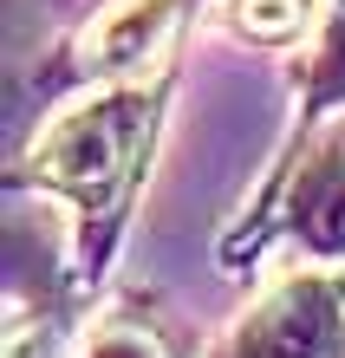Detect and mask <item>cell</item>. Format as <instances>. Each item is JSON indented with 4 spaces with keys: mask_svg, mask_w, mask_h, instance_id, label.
I'll list each match as a JSON object with an SVG mask.
<instances>
[{
    "mask_svg": "<svg viewBox=\"0 0 345 358\" xmlns=\"http://www.w3.org/2000/svg\"><path fill=\"white\" fill-rule=\"evenodd\" d=\"M163 85L169 78H157V72L98 78L92 98L46 117V131L33 137L27 163H20V182H39L85 222V255H98L111 241V222L137 196V176H143L157 124H163Z\"/></svg>",
    "mask_w": 345,
    "mask_h": 358,
    "instance_id": "cell-1",
    "label": "cell"
},
{
    "mask_svg": "<svg viewBox=\"0 0 345 358\" xmlns=\"http://www.w3.org/2000/svg\"><path fill=\"white\" fill-rule=\"evenodd\" d=\"M222 358H345V273L313 267L280 280L234 326Z\"/></svg>",
    "mask_w": 345,
    "mask_h": 358,
    "instance_id": "cell-2",
    "label": "cell"
},
{
    "mask_svg": "<svg viewBox=\"0 0 345 358\" xmlns=\"http://www.w3.org/2000/svg\"><path fill=\"white\" fill-rule=\"evenodd\" d=\"M189 13L196 0H111L72 39V66L85 78H150L157 66H169V46Z\"/></svg>",
    "mask_w": 345,
    "mask_h": 358,
    "instance_id": "cell-3",
    "label": "cell"
},
{
    "mask_svg": "<svg viewBox=\"0 0 345 358\" xmlns=\"http://www.w3.org/2000/svg\"><path fill=\"white\" fill-rule=\"evenodd\" d=\"M287 228L319 261H345V124L313 143V163L287 196Z\"/></svg>",
    "mask_w": 345,
    "mask_h": 358,
    "instance_id": "cell-4",
    "label": "cell"
},
{
    "mask_svg": "<svg viewBox=\"0 0 345 358\" xmlns=\"http://www.w3.org/2000/svg\"><path fill=\"white\" fill-rule=\"evenodd\" d=\"M307 20H313L307 0H228V27L254 46H293Z\"/></svg>",
    "mask_w": 345,
    "mask_h": 358,
    "instance_id": "cell-5",
    "label": "cell"
},
{
    "mask_svg": "<svg viewBox=\"0 0 345 358\" xmlns=\"http://www.w3.org/2000/svg\"><path fill=\"white\" fill-rule=\"evenodd\" d=\"M78 358H176V352H169V339L150 320H137V313H104V320L85 332Z\"/></svg>",
    "mask_w": 345,
    "mask_h": 358,
    "instance_id": "cell-6",
    "label": "cell"
},
{
    "mask_svg": "<svg viewBox=\"0 0 345 358\" xmlns=\"http://www.w3.org/2000/svg\"><path fill=\"white\" fill-rule=\"evenodd\" d=\"M326 7H345V0H326Z\"/></svg>",
    "mask_w": 345,
    "mask_h": 358,
    "instance_id": "cell-7",
    "label": "cell"
}]
</instances>
